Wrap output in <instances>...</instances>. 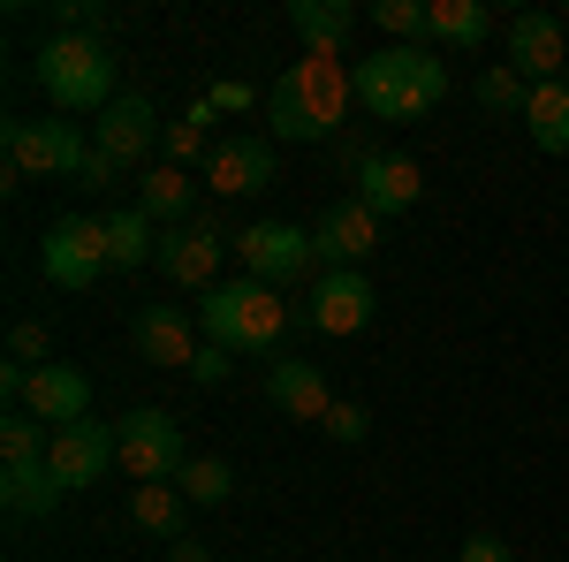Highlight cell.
Masks as SVG:
<instances>
[{
    "instance_id": "obj_33",
    "label": "cell",
    "mask_w": 569,
    "mask_h": 562,
    "mask_svg": "<svg viewBox=\"0 0 569 562\" xmlns=\"http://www.w3.org/2000/svg\"><path fill=\"white\" fill-rule=\"evenodd\" d=\"M8 357H16V365H53V335H46V319H16V327H8Z\"/></svg>"
},
{
    "instance_id": "obj_1",
    "label": "cell",
    "mask_w": 569,
    "mask_h": 562,
    "mask_svg": "<svg viewBox=\"0 0 569 562\" xmlns=\"http://www.w3.org/2000/svg\"><path fill=\"white\" fill-rule=\"evenodd\" d=\"M350 107H357V61L350 53H305L266 91V130L289 137V145H327V137H350L342 130Z\"/></svg>"
},
{
    "instance_id": "obj_39",
    "label": "cell",
    "mask_w": 569,
    "mask_h": 562,
    "mask_svg": "<svg viewBox=\"0 0 569 562\" xmlns=\"http://www.w3.org/2000/svg\"><path fill=\"white\" fill-rule=\"evenodd\" d=\"M168 562H213V555H206V540L182 532V540H168Z\"/></svg>"
},
{
    "instance_id": "obj_2",
    "label": "cell",
    "mask_w": 569,
    "mask_h": 562,
    "mask_svg": "<svg viewBox=\"0 0 569 562\" xmlns=\"http://www.w3.org/2000/svg\"><path fill=\"white\" fill-rule=\"evenodd\" d=\"M305 312L289 304V289H266L251 274H236V282H213L206 297H198V327H206V343H220L228 357H289V327H297Z\"/></svg>"
},
{
    "instance_id": "obj_14",
    "label": "cell",
    "mask_w": 569,
    "mask_h": 562,
    "mask_svg": "<svg viewBox=\"0 0 569 562\" xmlns=\"http://www.w3.org/2000/svg\"><path fill=\"white\" fill-rule=\"evenodd\" d=\"M160 130H168V122L152 115V99L122 91V99H114V107L99 115V130H91V152H107L114 168H137V160H144V152L160 145Z\"/></svg>"
},
{
    "instance_id": "obj_34",
    "label": "cell",
    "mask_w": 569,
    "mask_h": 562,
    "mask_svg": "<svg viewBox=\"0 0 569 562\" xmlns=\"http://www.w3.org/2000/svg\"><path fill=\"white\" fill-rule=\"evenodd\" d=\"M327 441H342V448H357V441H365V433H372V418H365V403H335V411H327Z\"/></svg>"
},
{
    "instance_id": "obj_27",
    "label": "cell",
    "mask_w": 569,
    "mask_h": 562,
    "mask_svg": "<svg viewBox=\"0 0 569 562\" xmlns=\"http://www.w3.org/2000/svg\"><path fill=\"white\" fill-rule=\"evenodd\" d=\"M493 31V16H486L479 0H433V39L440 46H479Z\"/></svg>"
},
{
    "instance_id": "obj_31",
    "label": "cell",
    "mask_w": 569,
    "mask_h": 562,
    "mask_svg": "<svg viewBox=\"0 0 569 562\" xmlns=\"http://www.w3.org/2000/svg\"><path fill=\"white\" fill-rule=\"evenodd\" d=\"M372 16L388 23L395 39H410V46H426V39H433V0H380Z\"/></svg>"
},
{
    "instance_id": "obj_28",
    "label": "cell",
    "mask_w": 569,
    "mask_h": 562,
    "mask_svg": "<svg viewBox=\"0 0 569 562\" xmlns=\"http://www.w3.org/2000/svg\"><path fill=\"white\" fill-rule=\"evenodd\" d=\"M46 448H53V433H46L31 411H8V418H0V456H8V464H46Z\"/></svg>"
},
{
    "instance_id": "obj_30",
    "label": "cell",
    "mask_w": 569,
    "mask_h": 562,
    "mask_svg": "<svg viewBox=\"0 0 569 562\" xmlns=\"http://www.w3.org/2000/svg\"><path fill=\"white\" fill-rule=\"evenodd\" d=\"M525 99H531V85L509 69V61H493V69L479 77V107L486 115H517V122H525Z\"/></svg>"
},
{
    "instance_id": "obj_32",
    "label": "cell",
    "mask_w": 569,
    "mask_h": 562,
    "mask_svg": "<svg viewBox=\"0 0 569 562\" xmlns=\"http://www.w3.org/2000/svg\"><path fill=\"white\" fill-rule=\"evenodd\" d=\"M53 31H77V39H107V31H114V16H107L99 0H53Z\"/></svg>"
},
{
    "instance_id": "obj_9",
    "label": "cell",
    "mask_w": 569,
    "mask_h": 562,
    "mask_svg": "<svg viewBox=\"0 0 569 562\" xmlns=\"http://www.w3.org/2000/svg\"><path fill=\"white\" fill-rule=\"evenodd\" d=\"M228 244H236V236H220L213 220H182V228H160V259L152 266H160L176 289H198V297H206V289L220 282Z\"/></svg>"
},
{
    "instance_id": "obj_4",
    "label": "cell",
    "mask_w": 569,
    "mask_h": 562,
    "mask_svg": "<svg viewBox=\"0 0 569 562\" xmlns=\"http://www.w3.org/2000/svg\"><path fill=\"white\" fill-rule=\"evenodd\" d=\"M31 77L46 85V99L61 115H107L114 91V46L107 39H77V31H46V46L31 53Z\"/></svg>"
},
{
    "instance_id": "obj_6",
    "label": "cell",
    "mask_w": 569,
    "mask_h": 562,
    "mask_svg": "<svg viewBox=\"0 0 569 562\" xmlns=\"http://www.w3.org/2000/svg\"><path fill=\"white\" fill-rule=\"evenodd\" d=\"M91 145L77 122H8V175L16 183H77Z\"/></svg>"
},
{
    "instance_id": "obj_16",
    "label": "cell",
    "mask_w": 569,
    "mask_h": 562,
    "mask_svg": "<svg viewBox=\"0 0 569 562\" xmlns=\"http://www.w3.org/2000/svg\"><path fill=\"white\" fill-rule=\"evenodd\" d=\"M107 464H114V426H91V418L84 426H61L53 448H46V472L61 479L69 494H77V486H99Z\"/></svg>"
},
{
    "instance_id": "obj_8",
    "label": "cell",
    "mask_w": 569,
    "mask_h": 562,
    "mask_svg": "<svg viewBox=\"0 0 569 562\" xmlns=\"http://www.w3.org/2000/svg\"><path fill=\"white\" fill-rule=\"evenodd\" d=\"M107 228L91 214H61L53 228H46V244H39V274L53 282V289H91L99 274H107Z\"/></svg>"
},
{
    "instance_id": "obj_26",
    "label": "cell",
    "mask_w": 569,
    "mask_h": 562,
    "mask_svg": "<svg viewBox=\"0 0 569 562\" xmlns=\"http://www.w3.org/2000/svg\"><path fill=\"white\" fill-rule=\"evenodd\" d=\"M213 107H206V99H198V107H190V115H176V122H168V130H160V145H168V168H190V160H213Z\"/></svg>"
},
{
    "instance_id": "obj_24",
    "label": "cell",
    "mask_w": 569,
    "mask_h": 562,
    "mask_svg": "<svg viewBox=\"0 0 569 562\" xmlns=\"http://www.w3.org/2000/svg\"><path fill=\"white\" fill-rule=\"evenodd\" d=\"M525 130H531V145H539V152H569V77H555V85H531Z\"/></svg>"
},
{
    "instance_id": "obj_36",
    "label": "cell",
    "mask_w": 569,
    "mask_h": 562,
    "mask_svg": "<svg viewBox=\"0 0 569 562\" xmlns=\"http://www.w3.org/2000/svg\"><path fill=\"white\" fill-rule=\"evenodd\" d=\"M190 381H198V388H220V381H228V349H220V343H198V357H190Z\"/></svg>"
},
{
    "instance_id": "obj_22",
    "label": "cell",
    "mask_w": 569,
    "mask_h": 562,
    "mask_svg": "<svg viewBox=\"0 0 569 562\" xmlns=\"http://www.w3.org/2000/svg\"><path fill=\"white\" fill-rule=\"evenodd\" d=\"M99 228H107V259H114V266H152V259H160V220H144L137 206L99 214Z\"/></svg>"
},
{
    "instance_id": "obj_13",
    "label": "cell",
    "mask_w": 569,
    "mask_h": 562,
    "mask_svg": "<svg viewBox=\"0 0 569 562\" xmlns=\"http://www.w3.org/2000/svg\"><path fill=\"white\" fill-rule=\"evenodd\" d=\"M23 411L39 426H84L91 418V373L84 365H31V388H23Z\"/></svg>"
},
{
    "instance_id": "obj_12",
    "label": "cell",
    "mask_w": 569,
    "mask_h": 562,
    "mask_svg": "<svg viewBox=\"0 0 569 562\" xmlns=\"http://www.w3.org/2000/svg\"><path fill=\"white\" fill-rule=\"evenodd\" d=\"M509 69H517L525 85H555V77H569V31L547 16V8L509 16Z\"/></svg>"
},
{
    "instance_id": "obj_37",
    "label": "cell",
    "mask_w": 569,
    "mask_h": 562,
    "mask_svg": "<svg viewBox=\"0 0 569 562\" xmlns=\"http://www.w3.org/2000/svg\"><path fill=\"white\" fill-rule=\"evenodd\" d=\"M122 175H130V168H114V160H107V152H91L84 168H77V190H114V183H122Z\"/></svg>"
},
{
    "instance_id": "obj_25",
    "label": "cell",
    "mask_w": 569,
    "mask_h": 562,
    "mask_svg": "<svg viewBox=\"0 0 569 562\" xmlns=\"http://www.w3.org/2000/svg\"><path fill=\"white\" fill-rule=\"evenodd\" d=\"M130 517L144 532H160V540H182L190 532V502H182L176 479H160V486H130Z\"/></svg>"
},
{
    "instance_id": "obj_18",
    "label": "cell",
    "mask_w": 569,
    "mask_h": 562,
    "mask_svg": "<svg viewBox=\"0 0 569 562\" xmlns=\"http://www.w3.org/2000/svg\"><path fill=\"white\" fill-rule=\"evenodd\" d=\"M350 183H357L350 198H365L380 220H388V214H410V206H418V190H426L418 160H402V152H372V160H365Z\"/></svg>"
},
{
    "instance_id": "obj_15",
    "label": "cell",
    "mask_w": 569,
    "mask_h": 562,
    "mask_svg": "<svg viewBox=\"0 0 569 562\" xmlns=\"http://www.w3.org/2000/svg\"><path fill=\"white\" fill-rule=\"evenodd\" d=\"M273 183V137H220L206 160V190L220 198H259Z\"/></svg>"
},
{
    "instance_id": "obj_10",
    "label": "cell",
    "mask_w": 569,
    "mask_h": 562,
    "mask_svg": "<svg viewBox=\"0 0 569 562\" xmlns=\"http://www.w3.org/2000/svg\"><path fill=\"white\" fill-rule=\"evenodd\" d=\"M372 312H380V297H372L365 266H335V274H319L311 297H305V319L319 327V335H365Z\"/></svg>"
},
{
    "instance_id": "obj_19",
    "label": "cell",
    "mask_w": 569,
    "mask_h": 562,
    "mask_svg": "<svg viewBox=\"0 0 569 562\" xmlns=\"http://www.w3.org/2000/svg\"><path fill=\"white\" fill-rule=\"evenodd\" d=\"M137 357L190 373V357H198V319L176 312V304H144V312H137Z\"/></svg>"
},
{
    "instance_id": "obj_17",
    "label": "cell",
    "mask_w": 569,
    "mask_h": 562,
    "mask_svg": "<svg viewBox=\"0 0 569 562\" xmlns=\"http://www.w3.org/2000/svg\"><path fill=\"white\" fill-rule=\"evenodd\" d=\"M266 395H273V411H289L297 426H327V411H335L327 373L305 365V357H273V365H266Z\"/></svg>"
},
{
    "instance_id": "obj_21",
    "label": "cell",
    "mask_w": 569,
    "mask_h": 562,
    "mask_svg": "<svg viewBox=\"0 0 569 562\" xmlns=\"http://www.w3.org/2000/svg\"><path fill=\"white\" fill-rule=\"evenodd\" d=\"M190 206H198V183L182 168H168V160H152V168L137 175V214L160 220V228H182L190 220Z\"/></svg>"
},
{
    "instance_id": "obj_5",
    "label": "cell",
    "mask_w": 569,
    "mask_h": 562,
    "mask_svg": "<svg viewBox=\"0 0 569 562\" xmlns=\"http://www.w3.org/2000/svg\"><path fill=\"white\" fill-rule=\"evenodd\" d=\"M114 464L137 479V486H160V479H176L182 464H190V448H182V418H168V411H122L114 418Z\"/></svg>"
},
{
    "instance_id": "obj_20",
    "label": "cell",
    "mask_w": 569,
    "mask_h": 562,
    "mask_svg": "<svg viewBox=\"0 0 569 562\" xmlns=\"http://www.w3.org/2000/svg\"><path fill=\"white\" fill-rule=\"evenodd\" d=\"M289 31L305 39V53H350L357 8L350 0H289Z\"/></svg>"
},
{
    "instance_id": "obj_7",
    "label": "cell",
    "mask_w": 569,
    "mask_h": 562,
    "mask_svg": "<svg viewBox=\"0 0 569 562\" xmlns=\"http://www.w3.org/2000/svg\"><path fill=\"white\" fill-rule=\"evenodd\" d=\"M236 259H243L251 282L289 289L319 266V252H311V228H297V220H251V228H236Z\"/></svg>"
},
{
    "instance_id": "obj_11",
    "label": "cell",
    "mask_w": 569,
    "mask_h": 562,
    "mask_svg": "<svg viewBox=\"0 0 569 562\" xmlns=\"http://www.w3.org/2000/svg\"><path fill=\"white\" fill-rule=\"evenodd\" d=\"M311 252H319V274H335V266H365L380 252V214L365 206V198H335L327 214L311 220Z\"/></svg>"
},
{
    "instance_id": "obj_35",
    "label": "cell",
    "mask_w": 569,
    "mask_h": 562,
    "mask_svg": "<svg viewBox=\"0 0 569 562\" xmlns=\"http://www.w3.org/2000/svg\"><path fill=\"white\" fill-rule=\"evenodd\" d=\"M206 107H213V115H251V107H259V91L236 85V77H220V85L206 91Z\"/></svg>"
},
{
    "instance_id": "obj_38",
    "label": "cell",
    "mask_w": 569,
    "mask_h": 562,
    "mask_svg": "<svg viewBox=\"0 0 569 562\" xmlns=\"http://www.w3.org/2000/svg\"><path fill=\"white\" fill-rule=\"evenodd\" d=\"M456 562H517V555H509V540H493V532H471V540L456 548Z\"/></svg>"
},
{
    "instance_id": "obj_23",
    "label": "cell",
    "mask_w": 569,
    "mask_h": 562,
    "mask_svg": "<svg viewBox=\"0 0 569 562\" xmlns=\"http://www.w3.org/2000/svg\"><path fill=\"white\" fill-rule=\"evenodd\" d=\"M61 494H69V486L46 472V464H8V472H0V502H8L16 517H53Z\"/></svg>"
},
{
    "instance_id": "obj_29",
    "label": "cell",
    "mask_w": 569,
    "mask_h": 562,
    "mask_svg": "<svg viewBox=\"0 0 569 562\" xmlns=\"http://www.w3.org/2000/svg\"><path fill=\"white\" fill-rule=\"evenodd\" d=\"M176 486H182V502H228V494H236V472H228L220 456H190L176 472Z\"/></svg>"
},
{
    "instance_id": "obj_3",
    "label": "cell",
    "mask_w": 569,
    "mask_h": 562,
    "mask_svg": "<svg viewBox=\"0 0 569 562\" xmlns=\"http://www.w3.org/2000/svg\"><path fill=\"white\" fill-rule=\"evenodd\" d=\"M448 99V61L433 46H380L357 61V107L372 122H418Z\"/></svg>"
}]
</instances>
